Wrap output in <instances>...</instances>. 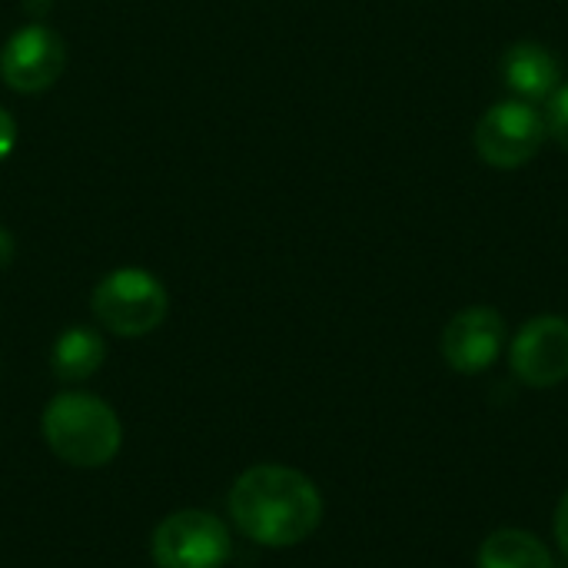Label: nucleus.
Masks as SVG:
<instances>
[{"instance_id": "5", "label": "nucleus", "mask_w": 568, "mask_h": 568, "mask_svg": "<svg viewBox=\"0 0 568 568\" xmlns=\"http://www.w3.org/2000/svg\"><path fill=\"white\" fill-rule=\"evenodd\" d=\"M546 133L549 126L539 106L516 97V100H503L489 106L479 116L473 140H476V153L483 156V163L496 170H519L542 150Z\"/></svg>"}, {"instance_id": "14", "label": "nucleus", "mask_w": 568, "mask_h": 568, "mask_svg": "<svg viewBox=\"0 0 568 568\" xmlns=\"http://www.w3.org/2000/svg\"><path fill=\"white\" fill-rule=\"evenodd\" d=\"M556 539H559L562 552H566V556H568V493H566V496H562L559 509H556Z\"/></svg>"}, {"instance_id": "7", "label": "nucleus", "mask_w": 568, "mask_h": 568, "mask_svg": "<svg viewBox=\"0 0 568 568\" xmlns=\"http://www.w3.org/2000/svg\"><path fill=\"white\" fill-rule=\"evenodd\" d=\"M513 373L532 389H552L568 379V320L536 316L529 320L509 349Z\"/></svg>"}, {"instance_id": "6", "label": "nucleus", "mask_w": 568, "mask_h": 568, "mask_svg": "<svg viewBox=\"0 0 568 568\" xmlns=\"http://www.w3.org/2000/svg\"><path fill=\"white\" fill-rule=\"evenodd\" d=\"M67 67V43L63 37L33 20L7 37L0 47V80L17 93H43L50 90Z\"/></svg>"}, {"instance_id": "15", "label": "nucleus", "mask_w": 568, "mask_h": 568, "mask_svg": "<svg viewBox=\"0 0 568 568\" xmlns=\"http://www.w3.org/2000/svg\"><path fill=\"white\" fill-rule=\"evenodd\" d=\"M17 256V243H13V233L0 226V270H7Z\"/></svg>"}, {"instance_id": "2", "label": "nucleus", "mask_w": 568, "mask_h": 568, "mask_svg": "<svg viewBox=\"0 0 568 568\" xmlns=\"http://www.w3.org/2000/svg\"><path fill=\"white\" fill-rule=\"evenodd\" d=\"M43 439L57 459L77 469H100L116 459L123 426L110 403L90 393H60L40 419Z\"/></svg>"}, {"instance_id": "3", "label": "nucleus", "mask_w": 568, "mask_h": 568, "mask_svg": "<svg viewBox=\"0 0 568 568\" xmlns=\"http://www.w3.org/2000/svg\"><path fill=\"white\" fill-rule=\"evenodd\" d=\"M93 316L113 336H146L153 333L170 310L166 286L140 266H120L106 273L90 296Z\"/></svg>"}, {"instance_id": "1", "label": "nucleus", "mask_w": 568, "mask_h": 568, "mask_svg": "<svg viewBox=\"0 0 568 568\" xmlns=\"http://www.w3.org/2000/svg\"><path fill=\"white\" fill-rule=\"evenodd\" d=\"M230 519L256 546L290 549L323 523V496L310 476L290 466H253L230 489Z\"/></svg>"}, {"instance_id": "13", "label": "nucleus", "mask_w": 568, "mask_h": 568, "mask_svg": "<svg viewBox=\"0 0 568 568\" xmlns=\"http://www.w3.org/2000/svg\"><path fill=\"white\" fill-rule=\"evenodd\" d=\"M17 146V120L0 106V163L13 153Z\"/></svg>"}, {"instance_id": "12", "label": "nucleus", "mask_w": 568, "mask_h": 568, "mask_svg": "<svg viewBox=\"0 0 568 568\" xmlns=\"http://www.w3.org/2000/svg\"><path fill=\"white\" fill-rule=\"evenodd\" d=\"M546 126H549V133L556 136V143L568 153V83L566 87H559V90L549 97Z\"/></svg>"}, {"instance_id": "4", "label": "nucleus", "mask_w": 568, "mask_h": 568, "mask_svg": "<svg viewBox=\"0 0 568 568\" xmlns=\"http://www.w3.org/2000/svg\"><path fill=\"white\" fill-rule=\"evenodd\" d=\"M150 556L156 568H223L233 556V536L213 513L180 509L153 529Z\"/></svg>"}, {"instance_id": "10", "label": "nucleus", "mask_w": 568, "mask_h": 568, "mask_svg": "<svg viewBox=\"0 0 568 568\" xmlns=\"http://www.w3.org/2000/svg\"><path fill=\"white\" fill-rule=\"evenodd\" d=\"M106 359V343L90 326H70L57 336L50 349V369L63 383H83L90 379Z\"/></svg>"}, {"instance_id": "11", "label": "nucleus", "mask_w": 568, "mask_h": 568, "mask_svg": "<svg viewBox=\"0 0 568 568\" xmlns=\"http://www.w3.org/2000/svg\"><path fill=\"white\" fill-rule=\"evenodd\" d=\"M479 568H552L539 536L526 529H499L479 549Z\"/></svg>"}, {"instance_id": "8", "label": "nucleus", "mask_w": 568, "mask_h": 568, "mask_svg": "<svg viewBox=\"0 0 568 568\" xmlns=\"http://www.w3.org/2000/svg\"><path fill=\"white\" fill-rule=\"evenodd\" d=\"M506 343V323L493 306H469L443 329V356L456 373L489 369Z\"/></svg>"}, {"instance_id": "9", "label": "nucleus", "mask_w": 568, "mask_h": 568, "mask_svg": "<svg viewBox=\"0 0 568 568\" xmlns=\"http://www.w3.org/2000/svg\"><path fill=\"white\" fill-rule=\"evenodd\" d=\"M503 80L519 100H546L559 90L562 67L542 43H513L503 53Z\"/></svg>"}]
</instances>
